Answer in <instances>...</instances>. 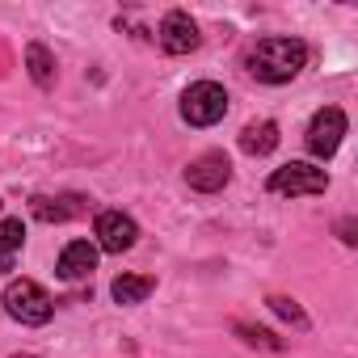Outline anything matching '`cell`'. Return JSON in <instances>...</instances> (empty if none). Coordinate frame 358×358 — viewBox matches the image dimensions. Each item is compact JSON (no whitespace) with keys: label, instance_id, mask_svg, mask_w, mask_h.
<instances>
[{"label":"cell","instance_id":"8992f818","mask_svg":"<svg viewBox=\"0 0 358 358\" xmlns=\"http://www.w3.org/2000/svg\"><path fill=\"white\" fill-rule=\"evenodd\" d=\"M228 177H232V164H228V156H224V152H203V156H199V160H190V169H186L190 190H203V194L224 190V186H228Z\"/></svg>","mask_w":358,"mask_h":358},{"label":"cell","instance_id":"2e32d148","mask_svg":"<svg viewBox=\"0 0 358 358\" xmlns=\"http://www.w3.org/2000/svg\"><path fill=\"white\" fill-rule=\"evenodd\" d=\"M270 308L282 316V320H291V324H299V329H308V316H303V308L295 303V299H287V295H270Z\"/></svg>","mask_w":358,"mask_h":358},{"label":"cell","instance_id":"ba28073f","mask_svg":"<svg viewBox=\"0 0 358 358\" xmlns=\"http://www.w3.org/2000/svg\"><path fill=\"white\" fill-rule=\"evenodd\" d=\"M160 47L169 55H190L199 47V26L190 22V13H182V9L164 13V22H160Z\"/></svg>","mask_w":358,"mask_h":358},{"label":"cell","instance_id":"277c9868","mask_svg":"<svg viewBox=\"0 0 358 358\" xmlns=\"http://www.w3.org/2000/svg\"><path fill=\"white\" fill-rule=\"evenodd\" d=\"M329 190V173L308 164V160H291L282 169L270 173V194H324Z\"/></svg>","mask_w":358,"mask_h":358},{"label":"cell","instance_id":"7a4b0ae2","mask_svg":"<svg viewBox=\"0 0 358 358\" xmlns=\"http://www.w3.org/2000/svg\"><path fill=\"white\" fill-rule=\"evenodd\" d=\"M5 312L13 320H22V324H47L51 312H55V303H51V295L34 278H13L5 287Z\"/></svg>","mask_w":358,"mask_h":358},{"label":"cell","instance_id":"ac0fdd59","mask_svg":"<svg viewBox=\"0 0 358 358\" xmlns=\"http://www.w3.org/2000/svg\"><path fill=\"white\" fill-rule=\"evenodd\" d=\"M13 358H34V354H13Z\"/></svg>","mask_w":358,"mask_h":358},{"label":"cell","instance_id":"3957f363","mask_svg":"<svg viewBox=\"0 0 358 358\" xmlns=\"http://www.w3.org/2000/svg\"><path fill=\"white\" fill-rule=\"evenodd\" d=\"M224 114H228V93H224V85L199 80V85H190V89L182 93V118H186L190 127H211V122H220Z\"/></svg>","mask_w":358,"mask_h":358},{"label":"cell","instance_id":"9a60e30c","mask_svg":"<svg viewBox=\"0 0 358 358\" xmlns=\"http://www.w3.org/2000/svg\"><path fill=\"white\" fill-rule=\"evenodd\" d=\"M232 329H236V333H241L249 345H262V350H282V341H278L270 329H257V324H245V320H236Z\"/></svg>","mask_w":358,"mask_h":358},{"label":"cell","instance_id":"5bb4252c","mask_svg":"<svg viewBox=\"0 0 358 358\" xmlns=\"http://www.w3.org/2000/svg\"><path fill=\"white\" fill-rule=\"evenodd\" d=\"M26 241V228L22 220H0V270H13V257Z\"/></svg>","mask_w":358,"mask_h":358},{"label":"cell","instance_id":"e0dca14e","mask_svg":"<svg viewBox=\"0 0 358 358\" xmlns=\"http://www.w3.org/2000/svg\"><path fill=\"white\" fill-rule=\"evenodd\" d=\"M337 232H341V241H345V245H358V224H354V220H341V224H337Z\"/></svg>","mask_w":358,"mask_h":358},{"label":"cell","instance_id":"5b68a950","mask_svg":"<svg viewBox=\"0 0 358 358\" xmlns=\"http://www.w3.org/2000/svg\"><path fill=\"white\" fill-rule=\"evenodd\" d=\"M341 135H345V114H341L337 106H324V110H316L312 122H308V152H312L316 160H329V156L341 148Z\"/></svg>","mask_w":358,"mask_h":358},{"label":"cell","instance_id":"4fadbf2b","mask_svg":"<svg viewBox=\"0 0 358 358\" xmlns=\"http://www.w3.org/2000/svg\"><path fill=\"white\" fill-rule=\"evenodd\" d=\"M26 68H30V76H34L38 89H51L55 85V55L43 43H30L26 47Z\"/></svg>","mask_w":358,"mask_h":358},{"label":"cell","instance_id":"6da1fadb","mask_svg":"<svg viewBox=\"0 0 358 358\" xmlns=\"http://www.w3.org/2000/svg\"><path fill=\"white\" fill-rule=\"evenodd\" d=\"M303 64H308V47L299 38H262L249 51V72L266 85H282V80L299 76Z\"/></svg>","mask_w":358,"mask_h":358},{"label":"cell","instance_id":"7c38bea8","mask_svg":"<svg viewBox=\"0 0 358 358\" xmlns=\"http://www.w3.org/2000/svg\"><path fill=\"white\" fill-rule=\"evenodd\" d=\"M30 211H34V220H43V224H64V220H72V215H80L85 207H80V199H30Z\"/></svg>","mask_w":358,"mask_h":358},{"label":"cell","instance_id":"30bf717a","mask_svg":"<svg viewBox=\"0 0 358 358\" xmlns=\"http://www.w3.org/2000/svg\"><path fill=\"white\" fill-rule=\"evenodd\" d=\"M152 291H156V278H148V274H118V278H114V287H110L114 303H122V308L143 303Z\"/></svg>","mask_w":358,"mask_h":358},{"label":"cell","instance_id":"9c48e42d","mask_svg":"<svg viewBox=\"0 0 358 358\" xmlns=\"http://www.w3.org/2000/svg\"><path fill=\"white\" fill-rule=\"evenodd\" d=\"M97 270V245L89 241H72L64 253H59V278L64 282H80Z\"/></svg>","mask_w":358,"mask_h":358},{"label":"cell","instance_id":"8fae6325","mask_svg":"<svg viewBox=\"0 0 358 358\" xmlns=\"http://www.w3.org/2000/svg\"><path fill=\"white\" fill-rule=\"evenodd\" d=\"M278 148V127L274 122H249L245 131H241V152H249V156H270Z\"/></svg>","mask_w":358,"mask_h":358},{"label":"cell","instance_id":"52a82bcc","mask_svg":"<svg viewBox=\"0 0 358 358\" xmlns=\"http://www.w3.org/2000/svg\"><path fill=\"white\" fill-rule=\"evenodd\" d=\"M135 236H139V228H135L131 215H122V211H101V215H97V249H106V253H127V249L135 245Z\"/></svg>","mask_w":358,"mask_h":358}]
</instances>
